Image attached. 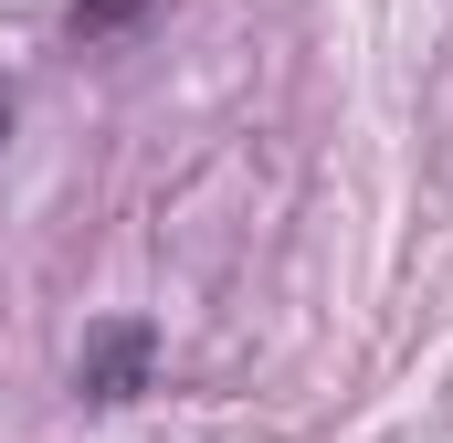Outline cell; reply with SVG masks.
<instances>
[{"label":"cell","mask_w":453,"mask_h":443,"mask_svg":"<svg viewBox=\"0 0 453 443\" xmlns=\"http://www.w3.org/2000/svg\"><path fill=\"white\" fill-rule=\"evenodd\" d=\"M148 369H158V328H148V317H96L85 348H74V401L116 412V401L148 391Z\"/></svg>","instance_id":"obj_1"},{"label":"cell","mask_w":453,"mask_h":443,"mask_svg":"<svg viewBox=\"0 0 453 443\" xmlns=\"http://www.w3.org/2000/svg\"><path fill=\"white\" fill-rule=\"evenodd\" d=\"M148 11H158V0H64V43H74V53H116V43L148 32Z\"/></svg>","instance_id":"obj_2"},{"label":"cell","mask_w":453,"mask_h":443,"mask_svg":"<svg viewBox=\"0 0 453 443\" xmlns=\"http://www.w3.org/2000/svg\"><path fill=\"white\" fill-rule=\"evenodd\" d=\"M0 137H11V85H0Z\"/></svg>","instance_id":"obj_3"}]
</instances>
